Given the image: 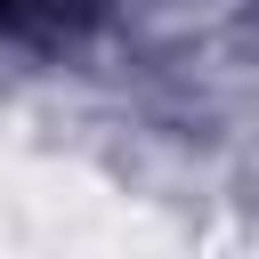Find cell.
Instances as JSON below:
<instances>
[{
  "mask_svg": "<svg viewBox=\"0 0 259 259\" xmlns=\"http://www.w3.org/2000/svg\"><path fill=\"white\" fill-rule=\"evenodd\" d=\"M97 0H0V40H57L89 16Z\"/></svg>",
  "mask_w": 259,
  "mask_h": 259,
  "instance_id": "1",
  "label": "cell"
}]
</instances>
